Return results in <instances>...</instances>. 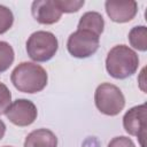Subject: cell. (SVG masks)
<instances>
[{
  "mask_svg": "<svg viewBox=\"0 0 147 147\" xmlns=\"http://www.w3.org/2000/svg\"><path fill=\"white\" fill-rule=\"evenodd\" d=\"M94 101L96 108L108 116L118 115L125 106V98L122 91L109 83H103L96 87Z\"/></svg>",
  "mask_w": 147,
  "mask_h": 147,
  "instance_id": "obj_4",
  "label": "cell"
},
{
  "mask_svg": "<svg viewBox=\"0 0 147 147\" xmlns=\"http://www.w3.org/2000/svg\"><path fill=\"white\" fill-rule=\"evenodd\" d=\"M139 67L138 54L125 45L114 46L107 55L106 69L116 79H125L132 76Z\"/></svg>",
  "mask_w": 147,
  "mask_h": 147,
  "instance_id": "obj_2",
  "label": "cell"
},
{
  "mask_svg": "<svg viewBox=\"0 0 147 147\" xmlns=\"http://www.w3.org/2000/svg\"><path fill=\"white\" fill-rule=\"evenodd\" d=\"M59 48L56 37L48 31L33 32L26 41V53L36 62H46L51 60Z\"/></svg>",
  "mask_w": 147,
  "mask_h": 147,
  "instance_id": "obj_3",
  "label": "cell"
},
{
  "mask_svg": "<svg viewBox=\"0 0 147 147\" xmlns=\"http://www.w3.org/2000/svg\"><path fill=\"white\" fill-rule=\"evenodd\" d=\"M146 110L147 108L145 103L139 105L129 109L123 117V126L125 131L129 134L137 137L140 141L141 147H145L144 140L146 138V127H147Z\"/></svg>",
  "mask_w": 147,
  "mask_h": 147,
  "instance_id": "obj_7",
  "label": "cell"
},
{
  "mask_svg": "<svg viewBox=\"0 0 147 147\" xmlns=\"http://www.w3.org/2000/svg\"><path fill=\"white\" fill-rule=\"evenodd\" d=\"M103 28L105 21L102 15L98 11H87L80 17L77 29L93 32L94 34L100 37V34L103 32Z\"/></svg>",
  "mask_w": 147,
  "mask_h": 147,
  "instance_id": "obj_11",
  "label": "cell"
},
{
  "mask_svg": "<svg viewBox=\"0 0 147 147\" xmlns=\"http://www.w3.org/2000/svg\"><path fill=\"white\" fill-rule=\"evenodd\" d=\"M108 147H136L133 141L127 137H115L108 144Z\"/></svg>",
  "mask_w": 147,
  "mask_h": 147,
  "instance_id": "obj_17",
  "label": "cell"
},
{
  "mask_svg": "<svg viewBox=\"0 0 147 147\" xmlns=\"http://www.w3.org/2000/svg\"><path fill=\"white\" fill-rule=\"evenodd\" d=\"M5 132H6V125H5V123L0 119V140L3 138Z\"/></svg>",
  "mask_w": 147,
  "mask_h": 147,
  "instance_id": "obj_18",
  "label": "cell"
},
{
  "mask_svg": "<svg viewBox=\"0 0 147 147\" xmlns=\"http://www.w3.org/2000/svg\"><path fill=\"white\" fill-rule=\"evenodd\" d=\"M100 44V37L86 30H78L71 33L67 41L68 52L77 59H85L93 55Z\"/></svg>",
  "mask_w": 147,
  "mask_h": 147,
  "instance_id": "obj_5",
  "label": "cell"
},
{
  "mask_svg": "<svg viewBox=\"0 0 147 147\" xmlns=\"http://www.w3.org/2000/svg\"><path fill=\"white\" fill-rule=\"evenodd\" d=\"M5 115L13 124L17 126H28L36 121L38 111L32 101L28 99H17L10 103Z\"/></svg>",
  "mask_w": 147,
  "mask_h": 147,
  "instance_id": "obj_6",
  "label": "cell"
},
{
  "mask_svg": "<svg viewBox=\"0 0 147 147\" xmlns=\"http://www.w3.org/2000/svg\"><path fill=\"white\" fill-rule=\"evenodd\" d=\"M24 147H57V138L48 129H38L28 134Z\"/></svg>",
  "mask_w": 147,
  "mask_h": 147,
  "instance_id": "obj_10",
  "label": "cell"
},
{
  "mask_svg": "<svg viewBox=\"0 0 147 147\" xmlns=\"http://www.w3.org/2000/svg\"><path fill=\"white\" fill-rule=\"evenodd\" d=\"M11 103V93L8 87L0 82V115L5 114Z\"/></svg>",
  "mask_w": 147,
  "mask_h": 147,
  "instance_id": "obj_16",
  "label": "cell"
},
{
  "mask_svg": "<svg viewBox=\"0 0 147 147\" xmlns=\"http://www.w3.org/2000/svg\"><path fill=\"white\" fill-rule=\"evenodd\" d=\"M10 79L20 92L33 94L45 88L48 77L41 65L32 62H22L13 70Z\"/></svg>",
  "mask_w": 147,
  "mask_h": 147,
  "instance_id": "obj_1",
  "label": "cell"
},
{
  "mask_svg": "<svg viewBox=\"0 0 147 147\" xmlns=\"http://www.w3.org/2000/svg\"><path fill=\"white\" fill-rule=\"evenodd\" d=\"M62 13H75L84 6V0H55Z\"/></svg>",
  "mask_w": 147,
  "mask_h": 147,
  "instance_id": "obj_15",
  "label": "cell"
},
{
  "mask_svg": "<svg viewBox=\"0 0 147 147\" xmlns=\"http://www.w3.org/2000/svg\"><path fill=\"white\" fill-rule=\"evenodd\" d=\"M3 147H10V146H3Z\"/></svg>",
  "mask_w": 147,
  "mask_h": 147,
  "instance_id": "obj_19",
  "label": "cell"
},
{
  "mask_svg": "<svg viewBox=\"0 0 147 147\" xmlns=\"http://www.w3.org/2000/svg\"><path fill=\"white\" fill-rule=\"evenodd\" d=\"M31 13L34 20L40 24H54L62 16V11L59 9L55 0L33 1Z\"/></svg>",
  "mask_w": 147,
  "mask_h": 147,
  "instance_id": "obj_9",
  "label": "cell"
},
{
  "mask_svg": "<svg viewBox=\"0 0 147 147\" xmlns=\"http://www.w3.org/2000/svg\"><path fill=\"white\" fill-rule=\"evenodd\" d=\"M105 7L107 15L116 23H125L133 20L138 11V5L133 0H108Z\"/></svg>",
  "mask_w": 147,
  "mask_h": 147,
  "instance_id": "obj_8",
  "label": "cell"
},
{
  "mask_svg": "<svg viewBox=\"0 0 147 147\" xmlns=\"http://www.w3.org/2000/svg\"><path fill=\"white\" fill-rule=\"evenodd\" d=\"M14 57L13 47L6 41H0V74L5 72L13 64Z\"/></svg>",
  "mask_w": 147,
  "mask_h": 147,
  "instance_id": "obj_13",
  "label": "cell"
},
{
  "mask_svg": "<svg viewBox=\"0 0 147 147\" xmlns=\"http://www.w3.org/2000/svg\"><path fill=\"white\" fill-rule=\"evenodd\" d=\"M14 22V15L11 13V10L6 7L0 5V34L7 32Z\"/></svg>",
  "mask_w": 147,
  "mask_h": 147,
  "instance_id": "obj_14",
  "label": "cell"
},
{
  "mask_svg": "<svg viewBox=\"0 0 147 147\" xmlns=\"http://www.w3.org/2000/svg\"><path fill=\"white\" fill-rule=\"evenodd\" d=\"M129 41L131 46L138 51L145 52L147 49V29L144 25L134 26L129 32Z\"/></svg>",
  "mask_w": 147,
  "mask_h": 147,
  "instance_id": "obj_12",
  "label": "cell"
}]
</instances>
